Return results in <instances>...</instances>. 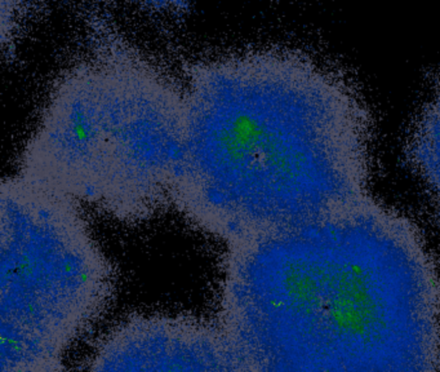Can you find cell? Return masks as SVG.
Returning a JSON list of instances; mask_svg holds the SVG:
<instances>
[{"instance_id": "obj_1", "label": "cell", "mask_w": 440, "mask_h": 372, "mask_svg": "<svg viewBox=\"0 0 440 372\" xmlns=\"http://www.w3.org/2000/svg\"><path fill=\"white\" fill-rule=\"evenodd\" d=\"M222 302L251 372H440V269L370 195L228 244Z\"/></svg>"}, {"instance_id": "obj_2", "label": "cell", "mask_w": 440, "mask_h": 372, "mask_svg": "<svg viewBox=\"0 0 440 372\" xmlns=\"http://www.w3.org/2000/svg\"><path fill=\"white\" fill-rule=\"evenodd\" d=\"M186 141L172 203L228 244L297 228L367 199L372 119L340 70L262 48L189 68Z\"/></svg>"}, {"instance_id": "obj_3", "label": "cell", "mask_w": 440, "mask_h": 372, "mask_svg": "<svg viewBox=\"0 0 440 372\" xmlns=\"http://www.w3.org/2000/svg\"><path fill=\"white\" fill-rule=\"evenodd\" d=\"M184 87L108 48L54 84L18 172L123 223L172 203L186 141Z\"/></svg>"}, {"instance_id": "obj_4", "label": "cell", "mask_w": 440, "mask_h": 372, "mask_svg": "<svg viewBox=\"0 0 440 372\" xmlns=\"http://www.w3.org/2000/svg\"><path fill=\"white\" fill-rule=\"evenodd\" d=\"M3 353L9 363L41 359L94 315L113 270L80 204L16 173L0 186Z\"/></svg>"}, {"instance_id": "obj_5", "label": "cell", "mask_w": 440, "mask_h": 372, "mask_svg": "<svg viewBox=\"0 0 440 372\" xmlns=\"http://www.w3.org/2000/svg\"><path fill=\"white\" fill-rule=\"evenodd\" d=\"M119 341L92 372H235L224 349L195 332L149 327Z\"/></svg>"}, {"instance_id": "obj_6", "label": "cell", "mask_w": 440, "mask_h": 372, "mask_svg": "<svg viewBox=\"0 0 440 372\" xmlns=\"http://www.w3.org/2000/svg\"><path fill=\"white\" fill-rule=\"evenodd\" d=\"M408 159L440 221V75L412 128Z\"/></svg>"}]
</instances>
